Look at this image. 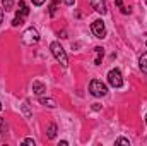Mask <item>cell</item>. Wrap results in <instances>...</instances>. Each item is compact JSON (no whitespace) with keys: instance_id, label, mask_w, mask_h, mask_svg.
<instances>
[{"instance_id":"cell-2","label":"cell","mask_w":147,"mask_h":146,"mask_svg":"<svg viewBox=\"0 0 147 146\" xmlns=\"http://www.w3.org/2000/svg\"><path fill=\"white\" fill-rule=\"evenodd\" d=\"M89 91H91V95L96 96V98H101V96H106V95H108L106 84L101 83L99 79H92V81L89 83Z\"/></svg>"},{"instance_id":"cell-19","label":"cell","mask_w":147,"mask_h":146,"mask_svg":"<svg viewBox=\"0 0 147 146\" xmlns=\"http://www.w3.org/2000/svg\"><path fill=\"white\" fill-rule=\"evenodd\" d=\"M31 2H33V5H36V7H39V5H43V3H45L46 0H31Z\"/></svg>"},{"instance_id":"cell-24","label":"cell","mask_w":147,"mask_h":146,"mask_svg":"<svg viewBox=\"0 0 147 146\" xmlns=\"http://www.w3.org/2000/svg\"><path fill=\"white\" fill-rule=\"evenodd\" d=\"M2 108H3V107H2V102H0V112H2Z\"/></svg>"},{"instance_id":"cell-17","label":"cell","mask_w":147,"mask_h":146,"mask_svg":"<svg viewBox=\"0 0 147 146\" xmlns=\"http://www.w3.org/2000/svg\"><path fill=\"white\" fill-rule=\"evenodd\" d=\"M22 112H24L26 117H31V112H29V108H28V102H24V105H22Z\"/></svg>"},{"instance_id":"cell-6","label":"cell","mask_w":147,"mask_h":146,"mask_svg":"<svg viewBox=\"0 0 147 146\" xmlns=\"http://www.w3.org/2000/svg\"><path fill=\"white\" fill-rule=\"evenodd\" d=\"M91 29H92V33H94L96 38H106V26H105V23H103L101 19L92 21Z\"/></svg>"},{"instance_id":"cell-21","label":"cell","mask_w":147,"mask_h":146,"mask_svg":"<svg viewBox=\"0 0 147 146\" xmlns=\"http://www.w3.org/2000/svg\"><path fill=\"white\" fill-rule=\"evenodd\" d=\"M3 12H5V10H3V7H2V9H0V24L3 23Z\"/></svg>"},{"instance_id":"cell-20","label":"cell","mask_w":147,"mask_h":146,"mask_svg":"<svg viewBox=\"0 0 147 146\" xmlns=\"http://www.w3.org/2000/svg\"><path fill=\"white\" fill-rule=\"evenodd\" d=\"M62 2H63L65 5H74V3H75V0H62Z\"/></svg>"},{"instance_id":"cell-1","label":"cell","mask_w":147,"mask_h":146,"mask_svg":"<svg viewBox=\"0 0 147 146\" xmlns=\"http://www.w3.org/2000/svg\"><path fill=\"white\" fill-rule=\"evenodd\" d=\"M50 50H51V53H53L55 60H57V62H58L62 67H67V65H69V59H67V53H65L63 46H62L58 41H53V43L50 45Z\"/></svg>"},{"instance_id":"cell-23","label":"cell","mask_w":147,"mask_h":146,"mask_svg":"<svg viewBox=\"0 0 147 146\" xmlns=\"http://www.w3.org/2000/svg\"><path fill=\"white\" fill-rule=\"evenodd\" d=\"M116 5H118V7L121 9V7H123V0H116Z\"/></svg>"},{"instance_id":"cell-15","label":"cell","mask_w":147,"mask_h":146,"mask_svg":"<svg viewBox=\"0 0 147 146\" xmlns=\"http://www.w3.org/2000/svg\"><path fill=\"white\" fill-rule=\"evenodd\" d=\"M0 132H2V134L7 132V124H5V120H3L2 117H0Z\"/></svg>"},{"instance_id":"cell-14","label":"cell","mask_w":147,"mask_h":146,"mask_svg":"<svg viewBox=\"0 0 147 146\" xmlns=\"http://www.w3.org/2000/svg\"><path fill=\"white\" fill-rule=\"evenodd\" d=\"M57 9H58V0H51V3H50V16H55Z\"/></svg>"},{"instance_id":"cell-3","label":"cell","mask_w":147,"mask_h":146,"mask_svg":"<svg viewBox=\"0 0 147 146\" xmlns=\"http://www.w3.org/2000/svg\"><path fill=\"white\" fill-rule=\"evenodd\" d=\"M28 14H29V9H28L26 2H24V0H19V10H17L16 17H14V21H12V26L17 28V26H21V24H24V19L28 17Z\"/></svg>"},{"instance_id":"cell-11","label":"cell","mask_w":147,"mask_h":146,"mask_svg":"<svg viewBox=\"0 0 147 146\" xmlns=\"http://www.w3.org/2000/svg\"><path fill=\"white\" fill-rule=\"evenodd\" d=\"M46 136L50 138V139H55V136H57V124H48V127H46Z\"/></svg>"},{"instance_id":"cell-18","label":"cell","mask_w":147,"mask_h":146,"mask_svg":"<svg viewBox=\"0 0 147 146\" xmlns=\"http://www.w3.org/2000/svg\"><path fill=\"white\" fill-rule=\"evenodd\" d=\"M22 145H31V146H34V139H33V138H26V139L22 141Z\"/></svg>"},{"instance_id":"cell-4","label":"cell","mask_w":147,"mask_h":146,"mask_svg":"<svg viewBox=\"0 0 147 146\" xmlns=\"http://www.w3.org/2000/svg\"><path fill=\"white\" fill-rule=\"evenodd\" d=\"M22 41L26 43V45H36L38 41H39V33H38L34 28H28L24 33H22Z\"/></svg>"},{"instance_id":"cell-9","label":"cell","mask_w":147,"mask_h":146,"mask_svg":"<svg viewBox=\"0 0 147 146\" xmlns=\"http://www.w3.org/2000/svg\"><path fill=\"white\" fill-rule=\"evenodd\" d=\"M39 103H41V105H45V107H48V108H55V107H57V102H55L53 98H50V96H46V98H45L43 95L39 96Z\"/></svg>"},{"instance_id":"cell-22","label":"cell","mask_w":147,"mask_h":146,"mask_svg":"<svg viewBox=\"0 0 147 146\" xmlns=\"http://www.w3.org/2000/svg\"><path fill=\"white\" fill-rule=\"evenodd\" d=\"M92 110H96V112L101 110V105H99V103H94V105H92Z\"/></svg>"},{"instance_id":"cell-10","label":"cell","mask_w":147,"mask_h":146,"mask_svg":"<svg viewBox=\"0 0 147 146\" xmlns=\"http://www.w3.org/2000/svg\"><path fill=\"white\" fill-rule=\"evenodd\" d=\"M94 53H96L94 64H96V65H99V64H101V60H103V55H105V48H103V46H96V48H94Z\"/></svg>"},{"instance_id":"cell-25","label":"cell","mask_w":147,"mask_h":146,"mask_svg":"<svg viewBox=\"0 0 147 146\" xmlns=\"http://www.w3.org/2000/svg\"><path fill=\"white\" fill-rule=\"evenodd\" d=\"M146 124H147V115H146Z\"/></svg>"},{"instance_id":"cell-13","label":"cell","mask_w":147,"mask_h":146,"mask_svg":"<svg viewBox=\"0 0 147 146\" xmlns=\"http://www.w3.org/2000/svg\"><path fill=\"white\" fill-rule=\"evenodd\" d=\"M2 7H3L5 12L12 10V7H14V0H2Z\"/></svg>"},{"instance_id":"cell-16","label":"cell","mask_w":147,"mask_h":146,"mask_svg":"<svg viewBox=\"0 0 147 146\" xmlns=\"http://www.w3.org/2000/svg\"><path fill=\"white\" fill-rule=\"evenodd\" d=\"M116 145H127V146H130V141H128L127 138H118V139H116Z\"/></svg>"},{"instance_id":"cell-5","label":"cell","mask_w":147,"mask_h":146,"mask_svg":"<svg viewBox=\"0 0 147 146\" xmlns=\"http://www.w3.org/2000/svg\"><path fill=\"white\" fill-rule=\"evenodd\" d=\"M108 83L113 88H121L123 86V76H121V72L118 69H111L108 72Z\"/></svg>"},{"instance_id":"cell-26","label":"cell","mask_w":147,"mask_h":146,"mask_svg":"<svg viewBox=\"0 0 147 146\" xmlns=\"http://www.w3.org/2000/svg\"><path fill=\"white\" fill-rule=\"evenodd\" d=\"M146 45H147V41H146Z\"/></svg>"},{"instance_id":"cell-8","label":"cell","mask_w":147,"mask_h":146,"mask_svg":"<svg viewBox=\"0 0 147 146\" xmlns=\"http://www.w3.org/2000/svg\"><path fill=\"white\" fill-rule=\"evenodd\" d=\"M33 91H34V95L41 96L43 93H46V86L41 81H33Z\"/></svg>"},{"instance_id":"cell-12","label":"cell","mask_w":147,"mask_h":146,"mask_svg":"<svg viewBox=\"0 0 147 146\" xmlns=\"http://www.w3.org/2000/svg\"><path fill=\"white\" fill-rule=\"evenodd\" d=\"M139 67H140V71L144 74H147V52L140 55V59H139Z\"/></svg>"},{"instance_id":"cell-7","label":"cell","mask_w":147,"mask_h":146,"mask_svg":"<svg viewBox=\"0 0 147 146\" xmlns=\"http://www.w3.org/2000/svg\"><path fill=\"white\" fill-rule=\"evenodd\" d=\"M89 2H91L92 9H94L98 14L105 16V14L108 12V7H106V2H105V0H89Z\"/></svg>"}]
</instances>
